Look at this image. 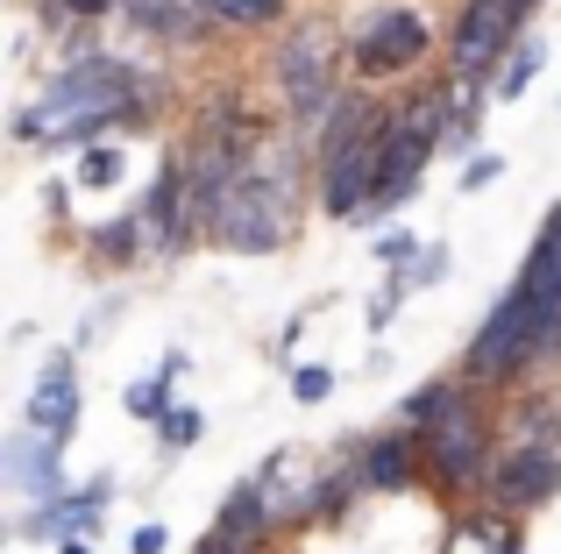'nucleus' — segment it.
<instances>
[{
    "instance_id": "f257e3e1",
    "label": "nucleus",
    "mask_w": 561,
    "mask_h": 554,
    "mask_svg": "<svg viewBox=\"0 0 561 554\" xmlns=\"http://www.w3.org/2000/svg\"><path fill=\"white\" fill-rule=\"evenodd\" d=\"M491 462H497V419H491V405H483V391H469L455 413H440L434 427H420V476L434 490H448V498L483 490Z\"/></svg>"
},
{
    "instance_id": "f03ea898",
    "label": "nucleus",
    "mask_w": 561,
    "mask_h": 554,
    "mask_svg": "<svg viewBox=\"0 0 561 554\" xmlns=\"http://www.w3.org/2000/svg\"><path fill=\"white\" fill-rule=\"evenodd\" d=\"M271 71H277V93H285L299 136H313V122L328 114V100L342 93V85H334V71H342V28H334L328 14L285 22V36H277V50H271Z\"/></svg>"
},
{
    "instance_id": "7ed1b4c3",
    "label": "nucleus",
    "mask_w": 561,
    "mask_h": 554,
    "mask_svg": "<svg viewBox=\"0 0 561 554\" xmlns=\"http://www.w3.org/2000/svg\"><path fill=\"white\" fill-rule=\"evenodd\" d=\"M299 199L306 193H285L277 178H263V171L249 164V178L214 207L206 242H220V250H234V256H271L299 235Z\"/></svg>"
},
{
    "instance_id": "20e7f679",
    "label": "nucleus",
    "mask_w": 561,
    "mask_h": 554,
    "mask_svg": "<svg viewBox=\"0 0 561 554\" xmlns=\"http://www.w3.org/2000/svg\"><path fill=\"white\" fill-rule=\"evenodd\" d=\"M342 50H348V71H356L363 85L405 79V71H420L426 57H434V22H426L420 8H370L342 36Z\"/></svg>"
},
{
    "instance_id": "39448f33",
    "label": "nucleus",
    "mask_w": 561,
    "mask_h": 554,
    "mask_svg": "<svg viewBox=\"0 0 561 554\" xmlns=\"http://www.w3.org/2000/svg\"><path fill=\"white\" fill-rule=\"evenodd\" d=\"M426 164H434V142H426L412 122H398V107H383L377 142H370V199H363L356 221H363V228L398 221V213L412 207V193H420Z\"/></svg>"
},
{
    "instance_id": "423d86ee",
    "label": "nucleus",
    "mask_w": 561,
    "mask_h": 554,
    "mask_svg": "<svg viewBox=\"0 0 561 554\" xmlns=\"http://www.w3.org/2000/svg\"><path fill=\"white\" fill-rule=\"evenodd\" d=\"M519 28L526 22L505 8V0H462V14H455V28H448V79L491 85L497 57L519 43Z\"/></svg>"
},
{
    "instance_id": "0eeeda50",
    "label": "nucleus",
    "mask_w": 561,
    "mask_h": 554,
    "mask_svg": "<svg viewBox=\"0 0 561 554\" xmlns=\"http://www.w3.org/2000/svg\"><path fill=\"white\" fill-rule=\"evenodd\" d=\"M483 490H491V505L512 512V519L554 505L561 498V448H505V455L491 462V476H483Z\"/></svg>"
},
{
    "instance_id": "6e6552de",
    "label": "nucleus",
    "mask_w": 561,
    "mask_h": 554,
    "mask_svg": "<svg viewBox=\"0 0 561 554\" xmlns=\"http://www.w3.org/2000/svg\"><path fill=\"white\" fill-rule=\"evenodd\" d=\"M136 221H142V235H150V256H179L185 242H192V213H185V164H179V150L157 164V178H150V193L136 199Z\"/></svg>"
},
{
    "instance_id": "1a4fd4ad",
    "label": "nucleus",
    "mask_w": 561,
    "mask_h": 554,
    "mask_svg": "<svg viewBox=\"0 0 561 554\" xmlns=\"http://www.w3.org/2000/svg\"><path fill=\"white\" fill-rule=\"evenodd\" d=\"M107 505H114V476H93V484H79V490H65V498H50V505H28V519L14 533L22 541H71V533H100V519H107Z\"/></svg>"
},
{
    "instance_id": "9d476101",
    "label": "nucleus",
    "mask_w": 561,
    "mask_h": 554,
    "mask_svg": "<svg viewBox=\"0 0 561 554\" xmlns=\"http://www.w3.org/2000/svg\"><path fill=\"white\" fill-rule=\"evenodd\" d=\"M370 142H377V128L313 164V207L328 213V221H356L363 213V199H370Z\"/></svg>"
},
{
    "instance_id": "9b49d317",
    "label": "nucleus",
    "mask_w": 561,
    "mask_h": 554,
    "mask_svg": "<svg viewBox=\"0 0 561 554\" xmlns=\"http://www.w3.org/2000/svg\"><path fill=\"white\" fill-rule=\"evenodd\" d=\"M28 427H43L50 441L71 448V434H79V362H71V348L43 356V377L28 391Z\"/></svg>"
},
{
    "instance_id": "f8f14e48",
    "label": "nucleus",
    "mask_w": 561,
    "mask_h": 554,
    "mask_svg": "<svg viewBox=\"0 0 561 554\" xmlns=\"http://www.w3.org/2000/svg\"><path fill=\"white\" fill-rule=\"evenodd\" d=\"M356 470H363V490H412L420 484V427H383L370 441H356Z\"/></svg>"
},
{
    "instance_id": "ddd939ff",
    "label": "nucleus",
    "mask_w": 561,
    "mask_h": 554,
    "mask_svg": "<svg viewBox=\"0 0 561 554\" xmlns=\"http://www.w3.org/2000/svg\"><path fill=\"white\" fill-rule=\"evenodd\" d=\"M313 476L320 470H306L299 448H277V455L256 470L263 505H271V527H313Z\"/></svg>"
},
{
    "instance_id": "4468645a",
    "label": "nucleus",
    "mask_w": 561,
    "mask_h": 554,
    "mask_svg": "<svg viewBox=\"0 0 561 554\" xmlns=\"http://www.w3.org/2000/svg\"><path fill=\"white\" fill-rule=\"evenodd\" d=\"M114 14H122L142 43H206L214 36V22H206L192 0H122Z\"/></svg>"
},
{
    "instance_id": "2eb2a0df",
    "label": "nucleus",
    "mask_w": 561,
    "mask_h": 554,
    "mask_svg": "<svg viewBox=\"0 0 561 554\" xmlns=\"http://www.w3.org/2000/svg\"><path fill=\"white\" fill-rule=\"evenodd\" d=\"M206 533H220L234 554H263V547H271L277 527H271V505H263V484H256V476H242V484L228 490V505H220V519Z\"/></svg>"
},
{
    "instance_id": "dca6fc26",
    "label": "nucleus",
    "mask_w": 561,
    "mask_h": 554,
    "mask_svg": "<svg viewBox=\"0 0 561 554\" xmlns=\"http://www.w3.org/2000/svg\"><path fill=\"white\" fill-rule=\"evenodd\" d=\"M505 434H512V448H561V399L554 391H519Z\"/></svg>"
},
{
    "instance_id": "f3484780",
    "label": "nucleus",
    "mask_w": 561,
    "mask_h": 554,
    "mask_svg": "<svg viewBox=\"0 0 561 554\" xmlns=\"http://www.w3.org/2000/svg\"><path fill=\"white\" fill-rule=\"evenodd\" d=\"M185 370H192V362H185V348H164V362H157V377H136V384L122 391V405H128V413L142 419V427H150V419H157V413L171 405V391H179V377H185Z\"/></svg>"
},
{
    "instance_id": "a211bd4d",
    "label": "nucleus",
    "mask_w": 561,
    "mask_h": 554,
    "mask_svg": "<svg viewBox=\"0 0 561 554\" xmlns=\"http://www.w3.org/2000/svg\"><path fill=\"white\" fill-rule=\"evenodd\" d=\"M85 250H93V264H107V270H136L142 256H150V235H142L136 213H122V221L93 228V235H85Z\"/></svg>"
},
{
    "instance_id": "6ab92c4d",
    "label": "nucleus",
    "mask_w": 561,
    "mask_h": 554,
    "mask_svg": "<svg viewBox=\"0 0 561 554\" xmlns=\"http://www.w3.org/2000/svg\"><path fill=\"white\" fill-rule=\"evenodd\" d=\"M540 65H548V43H540V36H519L505 57H497V71H491V93L505 100V107H512V100H526V85L540 79Z\"/></svg>"
},
{
    "instance_id": "aec40b11",
    "label": "nucleus",
    "mask_w": 561,
    "mask_h": 554,
    "mask_svg": "<svg viewBox=\"0 0 561 554\" xmlns=\"http://www.w3.org/2000/svg\"><path fill=\"white\" fill-rule=\"evenodd\" d=\"M469 391H477V384H462V377H426V384L405 399V413H398V419H405V427H434V419H440V413H455Z\"/></svg>"
},
{
    "instance_id": "412c9836",
    "label": "nucleus",
    "mask_w": 561,
    "mask_h": 554,
    "mask_svg": "<svg viewBox=\"0 0 561 554\" xmlns=\"http://www.w3.org/2000/svg\"><path fill=\"white\" fill-rule=\"evenodd\" d=\"M192 8H199L206 22H220V28H277L291 0H192Z\"/></svg>"
},
{
    "instance_id": "4be33fe9",
    "label": "nucleus",
    "mask_w": 561,
    "mask_h": 554,
    "mask_svg": "<svg viewBox=\"0 0 561 554\" xmlns=\"http://www.w3.org/2000/svg\"><path fill=\"white\" fill-rule=\"evenodd\" d=\"M122 178H128V150L122 142H107V136L79 142V185L85 193H107V185H122Z\"/></svg>"
},
{
    "instance_id": "5701e85b",
    "label": "nucleus",
    "mask_w": 561,
    "mask_h": 554,
    "mask_svg": "<svg viewBox=\"0 0 561 554\" xmlns=\"http://www.w3.org/2000/svg\"><path fill=\"white\" fill-rule=\"evenodd\" d=\"M497 527H505V512H497V505H491V512H462L440 554H497Z\"/></svg>"
},
{
    "instance_id": "b1692460",
    "label": "nucleus",
    "mask_w": 561,
    "mask_h": 554,
    "mask_svg": "<svg viewBox=\"0 0 561 554\" xmlns=\"http://www.w3.org/2000/svg\"><path fill=\"white\" fill-rule=\"evenodd\" d=\"M150 427H157V448H164V455H185V448L206 434V413H199V405H164Z\"/></svg>"
},
{
    "instance_id": "393cba45",
    "label": "nucleus",
    "mask_w": 561,
    "mask_h": 554,
    "mask_svg": "<svg viewBox=\"0 0 561 554\" xmlns=\"http://www.w3.org/2000/svg\"><path fill=\"white\" fill-rule=\"evenodd\" d=\"M448 270H455V250H448V242H420V250L405 256V285H412V291L440 285V277H448Z\"/></svg>"
},
{
    "instance_id": "a878e982",
    "label": "nucleus",
    "mask_w": 561,
    "mask_h": 554,
    "mask_svg": "<svg viewBox=\"0 0 561 554\" xmlns=\"http://www.w3.org/2000/svg\"><path fill=\"white\" fill-rule=\"evenodd\" d=\"M405 299H412L405 270H383V291L370 299V334H383V327H391V320H398V305H405Z\"/></svg>"
},
{
    "instance_id": "bb28decb",
    "label": "nucleus",
    "mask_w": 561,
    "mask_h": 554,
    "mask_svg": "<svg viewBox=\"0 0 561 554\" xmlns=\"http://www.w3.org/2000/svg\"><path fill=\"white\" fill-rule=\"evenodd\" d=\"M328 391H334V370H328V362H291V399H299V405H320Z\"/></svg>"
},
{
    "instance_id": "cd10ccee",
    "label": "nucleus",
    "mask_w": 561,
    "mask_h": 554,
    "mask_svg": "<svg viewBox=\"0 0 561 554\" xmlns=\"http://www.w3.org/2000/svg\"><path fill=\"white\" fill-rule=\"evenodd\" d=\"M497 178H505V157H483V150L462 157V193H483V185H497Z\"/></svg>"
},
{
    "instance_id": "c85d7f7f",
    "label": "nucleus",
    "mask_w": 561,
    "mask_h": 554,
    "mask_svg": "<svg viewBox=\"0 0 561 554\" xmlns=\"http://www.w3.org/2000/svg\"><path fill=\"white\" fill-rule=\"evenodd\" d=\"M420 250V235H405V228H391V235H377V270H405V256Z\"/></svg>"
},
{
    "instance_id": "c756f323",
    "label": "nucleus",
    "mask_w": 561,
    "mask_h": 554,
    "mask_svg": "<svg viewBox=\"0 0 561 554\" xmlns=\"http://www.w3.org/2000/svg\"><path fill=\"white\" fill-rule=\"evenodd\" d=\"M114 320H122V299H100V305H93V313H85V320H79V348H93V342H100V334H114Z\"/></svg>"
},
{
    "instance_id": "7c9ffc66",
    "label": "nucleus",
    "mask_w": 561,
    "mask_h": 554,
    "mask_svg": "<svg viewBox=\"0 0 561 554\" xmlns=\"http://www.w3.org/2000/svg\"><path fill=\"white\" fill-rule=\"evenodd\" d=\"M164 547H171V533L157 527V519H142V527L128 533V554H164Z\"/></svg>"
},
{
    "instance_id": "2f4dec72",
    "label": "nucleus",
    "mask_w": 561,
    "mask_h": 554,
    "mask_svg": "<svg viewBox=\"0 0 561 554\" xmlns=\"http://www.w3.org/2000/svg\"><path fill=\"white\" fill-rule=\"evenodd\" d=\"M57 8H65L71 22H107V14L122 8V0H57Z\"/></svg>"
},
{
    "instance_id": "473e14b6",
    "label": "nucleus",
    "mask_w": 561,
    "mask_h": 554,
    "mask_svg": "<svg viewBox=\"0 0 561 554\" xmlns=\"http://www.w3.org/2000/svg\"><path fill=\"white\" fill-rule=\"evenodd\" d=\"M497 554H526V533H519V519L505 512V527H497Z\"/></svg>"
},
{
    "instance_id": "72a5a7b5",
    "label": "nucleus",
    "mask_w": 561,
    "mask_h": 554,
    "mask_svg": "<svg viewBox=\"0 0 561 554\" xmlns=\"http://www.w3.org/2000/svg\"><path fill=\"white\" fill-rule=\"evenodd\" d=\"M43 207H50V221H65L71 213V185H43Z\"/></svg>"
},
{
    "instance_id": "f704fd0d",
    "label": "nucleus",
    "mask_w": 561,
    "mask_h": 554,
    "mask_svg": "<svg viewBox=\"0 0 561 554\" xmlns=\"http://www.w3.org/2000/svg\"><path fill=\"white\" fill-rule=\"evenodd\" d=\"M57 554H100V547H93V533H71V541H57Z\"/></svg>"
},
{
    "instance_id": "c9c22d12",
    "label": "nucleus",
    "mask_w": 561,
    "mask_h": 554,
    "mask_svg": "<svg viewBox=\"0 0 561 554\" xmlns=\"http://www.w3.org/2000/svg\"><path fill=\"white\" fill-rule=\"evenodd\" d=\"M192 554H234V547H228V541H220V533H206V541H199V547H192Z\"/></svg>"
},
{
    "instance_id": "e433bc0d",
    "label": "nucleus",
    "mask_w": 561,
    "mask_h": 554,
    "mask_svg": "<svg viewBox=\"0 0 561 554\" xmlns=\"http://www.w3.org/2000/svg\"><path fill=\"white\" fill-rule=\"evenodd\" d=\"M0 541H8V519H0Z\"/></svg>"
}]
</instances>
